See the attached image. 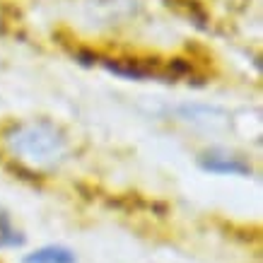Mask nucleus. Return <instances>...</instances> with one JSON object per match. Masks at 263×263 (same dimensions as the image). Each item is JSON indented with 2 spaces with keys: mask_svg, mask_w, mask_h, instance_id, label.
<instances>
[{
  "mask_svg": "<svg viewBox=\"0 0 263 263\" xmlns=\"http://www.w3.org/2000/svg\"><path fill=\"white\" fill-rule=\"evenodd\" d=\"M198 162L205 172H213V174H251V167L241 157H230V155H220V152H205Z\"/></svg>",
  "mask_w": 263,
  "mask_h": 263,
  "instance_id": "f03ea898",
  "label": "nucleus"
},
{
  "mask_svg": "<svg viewBox=\"0 0 263 263\" xmlns=\"http://www.w3.org/2000/svg\"><path fill=\"white\" fill-rule=\"evenodd\" d=\"M5 143L15 160L39 169H53L68 155V140L63 130L51 121L17 123L5 133Z\"/></svg>",
  "mask_w": 263,
  "mask_h": 263,
  "instance_id": "f257e3e1",
  "label": "nucleus"
},
{
  "mask_svg": "<svg viewBox=\"0 0 263 263\" xmlns=\"http://www.w3.org/2000/svg\"><path fill=\"white\" fill-rule=\"evenodd\" d=\"M24 263H75V254L65 247H44L24 256Z\"/></svg>",
  "mask_w": 263,
  "mask_h": 263,
  "instance_id": "20e7f679",
  "label": "nucleus"
},
{
  "mask_svg": "<svg viewBox=\"0 0 263 263\" xmlns=\"http://www.w3.org/2000/svg\"><path fill=\"white\" fill-rule=\"evenodd\" d=\"M24 244V234L17 230L8 213L0 210V249H15Z\"/></svg>",
  "mask_w": 263,
  "mask_h": 263,
  "instance_id": "39448f33",
  "label": "nucleus"
},
{
  "mask_svg": "<svg viewBox=\"0 0 263 263\" xmlns=\"http://www.w3.org/2000/svg\"><path fill=\"white\" fill-rule=\"evenodd\" d=\"M167 5L174 10L176 15H183L186 20H191L198 29H208L210 27V17H208L205 8L200 5L198 0H167Z\"/></svg>",
  "mask_w": 263,
  "mask_h": 263,
  "instance_id": "7ed1b4c3",
  "label": "nucleus"
}]
</instances>
